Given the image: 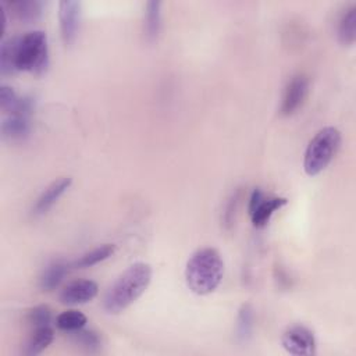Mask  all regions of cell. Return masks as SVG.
I'll return each instance as SVG.
<instances>
[{
  "mask_svg": "<svg viewBox=\"0 0 356 356\" xmlns=\"http://www.w3.org/2000/svg\"><path fill=\"white\" fill-rule=\"evenodd\" d=\"M49 63L47 36L43 31H31L1 42L0 70L1 74L28 71L40 74Z\"/></svg>",
  "mask_w": 356,
  "mask_h": 356,
  "instance_id": "obj_1",
  "label": "cell"
},
{
  "mask_svg": "<svg viewBox=\"0 0 356 356\" xmlns=\"http://www.w3.org/2000/svg\"><path fill=\"white\" fill-rule=\"evenodd\" d=\"M150 280L152 267L147 263L131 264L107 289L103 299L104 310L111 314L122 312L146 291Z\"/></svg>",
  "mask_w": 356,
  "mask_h": 356,
  "instance_id": "obj_2",
  "label": "cell"
},
{
  "mask_svg": "<svg viewBox=\"0 0 356 356\" xmlns=\"http://www.w3.org/2000/svg\"><path fill=\"white\" fill-rule=\"evenodd\" d=\"M224 275V261L214 248H202L188 260L185 281L196 295H207L217 289Z\"/></svg>",
  "mask_w": 356,
  "mask_h": 356,
  "instance_id": "obj_3",
  "label": "cell"
},
{
  "mask_svg": "<svg viewBox=\"0 0 356 356\" xmlns=\"http://www.w3.org/2000/svg\"><path fill=\"white\" fill-rule=\"evenodd\" d=\"M341 145V132L334 127L320 129L309 142L305 157L303 168L309 177H314L324 171L337 154Z\"/></svg>",
  "mask_w": 356,
  "mask_h": 356,
  "instance_id": "obj_4",
  "label": "cell"
},
{
  "mask_svg": "<svg viewBox=\"0 0 356 356\" xmlns=\"http://www.w3.org/2000/svg\"><path fill=\"white\" fill-rule=\"evenodd\" d=\"M288 203L285 197L267 196L260 188H254L249 200V214L254 227H264L271 216Z\"/></svg>",
  "mask_w": 356,
  "mask_h": 356,
  "instance_id": "obj_5",
  "label": "cell"
},
{
  "mask_svg": "<svg viewBox=\"0 0 356 356\" xmlns=\"http://www.w3.org/2000/svg\"><path fill=\"white\" fill-rule=\"evenodd\" d=\"M282 348L296 356H310L316 352V339L313 332L305 325H292L281 337Z\"/></svg>",
  "mask_w": 356,
  "mask_h": 356,
  "instance_id": "obj_6",
  "label": "cell"
},
{
  "mask_svg": "<svg viewBox=\"0 0 356 356\" xmlns=\"http://www.w3.org/2000/svg\"><path fill=\"white\" fill-rule=\"evenodd\" d=\"M60 32L65 44H71L78 33L81 21V3L72 0H61L58 3Z\"/></svg>",
  "mask_w": 356,
  "mask_h": 356,
  "instance_id": "obj_7",
  "label": "cell"
},
{
  "mask_svg": "<svg viewBox=\"0 0 356 356\" xmlns=\"http://www.w3.org/2000/svg\"><path fill=\"white\" fill-rule=\"evenodd\" d=\"M309 90V79L305 74L293 75L286 83L280 111L282 115L293 114L303 103Z\"/></svg>",
  "mask_w": 356,
  "mask_h": 356,
  "instance_id": "obj_8",
  "label": "cell"
},
{
  "mask_svg": "<svg viewBox=\"0 0 356 356\" xmlns=\"http://www.w3.org/2000/svg\"><path fill=\"white\" fill-rule=\"evenodd\" d=\"M99 292V286L92 280L72 281L64 286L60 293V302L64 305H82L90 302Z\"/></svg>",
  "mask_w": 356,
  "mask_h": 356,
  "instance_id": "obj_9",
  "label": "cell"
},
{
  "mask_svg": "<svg viewBox=\"0 0 356 356\" xmlns=\"http://www.w3.org/2000/svg\"><path fill=\"white\" fill-rule=\"evenodd\" d=\"M71 184H72V179L70 177H61L58 179L53 181L38 197V200L32 209L33 214L35 216L44 214L64 195V192L71 186Z\"/></svg>",
  "mask_w": 356,
  "mask_h": 356,
  "instance_id": "obj_10",
  "label": "cell"
},
{
  "mask_svg": "<svg viewBox=\"0 0 356 356\" xmlns=\"http://www.w3.org/2000/svg\"><path fill=\"white\" fill-rule=\"evenodd\" d=\"M31 132V115L8 114L1 122V134L10 140H22Z\"/></svg>",
  "mask_w": 356,
  "mask_h": 356,
  "instance_id": "obj_11",
  "label": "cell"
},
{
  "mask_svg": "<svg viewBox=\"0 0 356 356\" xmlns=\"http://www.w3.org/2000/svg\"><path fill=\"white\" fill-rule=\"evenodd\" d=\"M53 338H54V332L50 328V325L35 328L31 337L26 339L22 353L26 356L39 355L53 342Z\"/></svg>",
  "mask_w": 356,
  "mask_h": 356,
  "instance_id": "obj_12",
  "label": "cell"
},
{
  "mask_svg": "<svg viewBox=\"0 0 356 356\" xmlns=\"http://www.w3.org/2000/svg\"><path fill=\"white\" fill-rule=\"evenodd\" d=\"M14 18L22 22H33L42 15L43 3L39 0H19L8 4V8Z\"/></svg>",
  "mask_w": 356,
  "mask_h": 356,
  "instance_id": "obj_13",
  "label": "cell"
},
{
  "mask_svg": "<svg viewBox=\"0 0 356 356\" xmlns=\"http://www.w3.org/2000/svg\"><path fill=\"white\" fill-rule=\"evenodd\" d=\"M337 36L341 44L352 46L356 39V6H350L343 11L338 21Z\"/></svg>",
  "mask_w": 356,
  "mask_h": 356,
  "instance_id": "obj_14",
  "label": "cell"
},
{
  "mask_svg": "<svg viewBox=\"0 0 356 356\" xmlns=\"http://www.w3.org/2000/svg\"><path fill=\"white\" fill-rule=\"evenodd\" d=\"M67 273H68V264L63 261H54L43 270L39 278V286L43 291H53L60 285V282L63 281Z\"/></svg>",
  "mask_w": 356,
  "mask_h": 356,
  "instance_id": "obj_15",
  "label": "cell"
},
{
  "mask_svg": "<svg viewBox=\"0 0 356 356\" xmlns=\"http://www.w3.org/2000/svg\"><path fill=\"white\" fill-rule=\"evenodd\" d=\"M145 14V35L147 40H154L161 28V3L157 0L147 1Z\"/></svg>",
  "mask_w": 356,
  "mask_h": 356,
  "instance_id": "obj_16",
  "label": "cell"
},
{
  "mask_svg": "<svg viewBox=\"0 0 356 356\" xmlns=\"http://www.w3.org/2000/svg\"><path fill=\"white\" fill-rule=\"evenodd\" d=\"M115 250V245L113 243H104L90 252H86L85 254H82L78 260H75L71 266L74 268H85V267H92L106 259H108Z\"/></svg>",
  "mask_w": 356,
  "mask_h": 356,
  "instance_id": "obj_17",
  "label": "cell"
},
{
  "mask_svg": "<svg viewBox=\"0 0 356 356\" xmlns=\"http://www.w3.org/2000/svg\"><path fill=\"white\" fill-rule=\"evenodd\" d=\"M253 328V310L249 303L241 306L236 317V338L241 342H246L252 335Z\"/></svg>",
  "mask_w": 356,
  "mask_h": 356,
  "instance_id": "obj_18",
  "label": "cell"
},
{
  "mask_svg": "<svg viewBox=\"0 0 356 356\" xmlns=\"http://www.w3.org/2000/svg\"><path fill=\"white\" fill-rule=\"evenodd\" d=\"M86 321V316L78 310H67L56 317V325L67 332L83 328Z\"/></svg>",
  "mask_w": 356,
  "mask_h": 356,
  "instance_id": "obj_19",
  "label": "cell"
},
{
  "mask_svg": "<svg viewBox=\"0 0 356 356\" xmlns=\"http://www.w3.org/2000/svg\"><path fill=\"white\" fill-rule=\"evenodd\" d=\"M71 338L75 343H78L81 348H83L85 350H89V352H95L100 348L102 345V341H100V337L95 332V331H90V330H83V328H79V330H75V331H71Z\"/></svg>",
  "mask_w": 356,
  "mask_h": 356,
  "instance_id": "obj_20",
  "label": "cell"
},
{
  "mask_svg": "<svg viewBox=\"0 0 356 356\" xmlns=\"http://www.w3.org/2000/svg\"><path fill=\"white\" fill-rule=\"evenodd\" d=\"M50 321H51V310L46 305L35 306L26 313V323L31 327H33V330L40 327H47Z\"/></svg>",
  "mask_w": 356,
  "mask_h": 356,
  "instance_id": "obj_21",
  "label": "cell"
},
{
  "mask_svg": "<svg viewBox=\"0 0 356 356\" xmlns=\"http://www.w3.org/2000/svg\"><path fill=\"white\" fill-rule=\"evenodd\" d=\"M19 96H17V93L13 90V88L7 86V85H1L0 88V106L1 110L6 113H13L15 110V107L18 106L19 102Z\"/></svg>",
  "mask_w": 356,
  "mask_h": 356,
  "instance_id": "obj_22",
  "label": "cell"
}]
</instances>
